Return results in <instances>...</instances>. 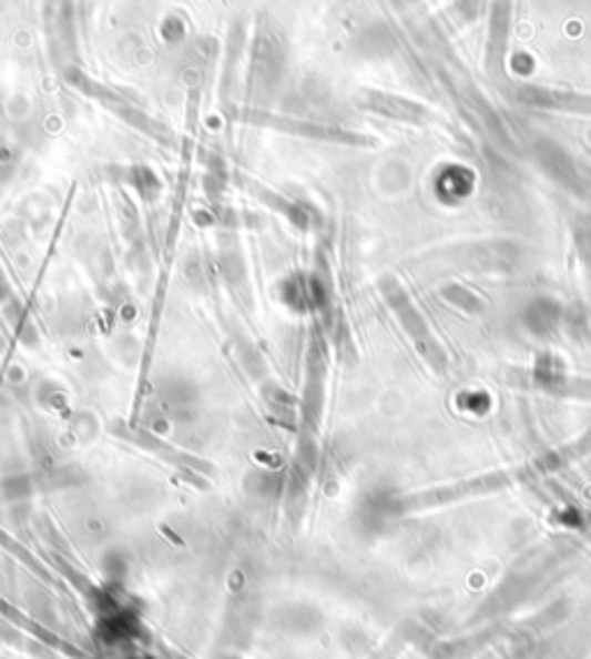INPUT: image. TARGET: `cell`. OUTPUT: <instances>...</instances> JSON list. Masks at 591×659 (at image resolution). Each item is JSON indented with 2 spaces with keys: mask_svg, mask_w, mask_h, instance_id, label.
<instances>
[{
  "mask_svg": "<svg viewBox=\"0 0 591 659\" xmlns=\"http://www.w3.org/2000/svg\"><path fill=\"white\" fill-rule=\"evenodd\" d=\"M379 292H381V298L386 301V306L393 311L398 324L403 326V332L411 341L414 349L420 354V359H424L437 375H446L448 371L446 349L432 334L428 320L418 311L405 285L396 276L386 273V276L379 278Z\"/></svg>",
  "mask_w": 591,
  "mask_h": 659,
  "instance_id": "6da1fadb",
  "label": "cell"
},
{
  "mask_svg": "<svg viewBox=\"0 0 591 659\" xmlns=\"http://www.w3.org/2000/svg\"><path fill=\"white\" fill-rule=\"evenodd\" d=\"M61 74L65 79V84H70L72 89H77L79 93H83L86 98L100 102L104 109H109L111 114L119 116L121 121H125L134 130L144 132L146 136H151V140H155V142H160L164 146H174V132L169 130L164 123H160L157 119H153L146 112V109H142L136 102H132L119 89H111V87L102 84V81L93 79L91 74H86L77 65L65 68Z\"/></svg>",
  "mask_w": 591,
  "mask_h": 659,
  "instance_id": "7a4b0ae2",
  "label": "cell"
},
{
  "mask_svg": "<svg viewBox=\"0 0 591 659\" xmlns=\"http://www.w3.org/2000/svg\"><path fill=\"white\" fill-rule=\"evenodd\" d=\"M227 114H230V119L241 121V123L271 128V130L287 132L294 136H305V140H315V142L343 144V146H377V140H373L370 134H360L354 130L322 125V123L292 119V116H279V114L262 112V109H227Z\"/></svg>",
  "mask_w": 591,
  "mask_h": 659,
  "instance_id": "3957f363",
  "label": "cell"
},
{
  "mask_svg": "<svg viewBox=\"0 0 591 659\" xmlns=\"http://www.w3.org/2000/svg\"><path fill=\"white\" fill-rule=\"evenodd\" d=\"M285 63V49L283 40L275 33L271 23H259L255 42H252V57H249V84L255 93H266L277 84L279 74H283Z\"/></svg>",
  "mask_w": 591,
  "mask_h": 659,
  "instance_id": "277c9868",
  "label": "cell"
},
{
  "mask_svg": "<svg viewBox=\"0 0 591 659\" xmlns=\"http://www.w3.org/2000/svg\"><path fill=\"white\" fill-rule=\"evenodd\" d=\"M356 104L363 109V112L377 114L388 121H398V123H409V125H428L437 116L432 114V109L426 104H420L416 100L396 95V93H386V91H375V89H365L356 95Z\"/></svg>",
  "mask_w": 591,
  "mask_h": 659,
  "instance_id": "5b68a950",
  "label": "cell"
},
{
  "mask_svg": "<svg viewBox=\"0 0 591 659\" xmlns=\"http://www.w3.org/2000/svg\"><path fill=\"white\" fill-rule=\"evenodd\" d=\"M513 98H516V102L533 107V109H548V112L591 116V95H587V93L546 89V87H531L529 84V87H518Z\"/></svg>",
  "mask_w": 591,
  "mask_h": 659,
  "instance_id": "8992f818",
  "label": "cell"
},
{
  "mask_svg": "<svg viewBox=\"0 0 591 659\" xmlns=\"http://www.w3.org/2000/svg\"><path fill=\"white\" fill-rule=\"evenodd\" d=\"M511 14H513V0H490L486 65L495 79H499L503 72L506 47H509V36H511Z\"/></svg>",
  "mask_w": 591,
  "mask_h": 659,
  "instance_id": "52a82bcc",
  "label": "cell"
},
{
  "mask_svg": "<svg viewBox=\"0 0 591 659\" xmlns=\"http://www.w3.org/2000/svg\"><path fill=\"white\" fill-rule=\"evenodd\" d=\"M44 29L51 40L53 59L72 47V0H44Z\"/></svg>",
  "mask_w": 591,
  "mask_h": 659,
  "instance_id": "ba28073f",
  "label": "cell"
},
{
  "mask_svg": "<svg viewBox=\"0 0 591 659\" xmlns=\"http://www.w3.org/2000/svg\"><path fill=\"white\" fill-rule=\"evenodd\" d=\"M238 183L249 192L252 197H257L262 204L271 206L275 213L285 215L292 225H298V227L307 230L309 217H307V211H305L303 206H298L296 202L287 200L285 195H279V192L266 187V185L259 183V181H252V179H247V176H238Z\"/></svg>",
  "mask_w": 591,
  "mask_h": 659,
  "instance_id": "9c48e42d",
  "label": "cell"
},
{
  "mask_svg": "<svg viewBox=\"0 0 591 659\" xmlns=\"http://www.w3.org/2000/svg\"><path fill=\"white\" fill-rule=\"evenodd\" d=\"M121 179L128 185H132L139 192V195H142V200H146V202H153L160 195V179L149 168L121 170Z\"/></svg>",
  "mask_w": 591,
  "mask_h": 659,
  "instance_id": "30bf717a",
  "label": "cell"
},
{
  "mask_svg": "<svg viewBox=\"0 0 591 659\" xmlns=\"http://www.w3.org/2000/svg\"><path fill=\"white\" fill-rule=\"evenodd\" d=\"M19 164V153L12 144H0V192L12 181Z\"/></svg>",
  "mask_w": 591,
  "mask_h": 659,
  "instance_id": "8fae6325",
  "label": "cell"
},
{
  "mask_svg": "<svg viewBox=\"0 0 591 659\" xmlns=\"http://www.w3.org/2000/svg\"><path fill=\"white\" fill-rule=\"evenodd\" d=\"M460 294H462V296H456L454 292H448V290H446V296H448L450 301H454L456 306H462L467 313H481V311H483V304H481V301H478V298H476V296H473L469 290L460 287Z\"/></svg>",
  "mask_w": 591,
  "mask_h": 659,
  "instance_id": "7c38bea8",
  "label": "cell"
}]
</instances>
